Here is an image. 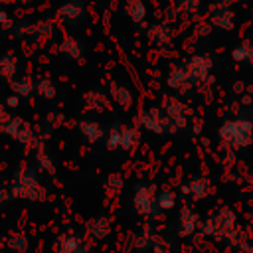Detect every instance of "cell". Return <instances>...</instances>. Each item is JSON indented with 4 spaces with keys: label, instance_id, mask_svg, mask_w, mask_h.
<instances>
[{
    "label": "cell",
    "instance_id": "19",
    "mask_svg": "<svg viewBox=\"0 0 253 253\" xmlns=\"http://www.w3.org/2000/svg\"><path fill=\"white\" fill-rule=\"evenodd\" d=\"M85 245V239L75 231L59 233L53 241V253H77Z\"/></svg>",
    "mask_w": 253,
    "mask_h": 253
},
{
    "label": "cell",
    "instance_id": "48",
    "mask_svg": "<svg viewBox=\"0 0 253 253\" xmlns=\"http://www.w3.org/2000/svg\"><path fill=\"white\" fill-rule=\"evenodd\" d=\"M249 119H251V121H253V109H251V113H249Z\"/></svg>",
    "mask_w": 253,
    "mask_h": 253
},
{
    "label": "cell",
    "instance_id": "22",
    "mask_svg": "<svg viewBox=\"0 0 253 253\" xmlns=\"http://www.w3.org/2000/svg\"><path fill=\"white\" fill-rule=\"evenodd\" d=\"M123 10H125V16L132 24H136V26L146 24L148 8H146V2L144 0H125L123 2Z\"/></svg>",
    "mask_w": 253,
    "mask_h": 253
},
{
    "label": "cell",
    "instance_id": "42",
    "mask_svg": "<svg viewBox=\"0 0 253 253\" xmlns=\"http://www.w3.org/2000/svg\"><path fill=\"white\" fill-rule=\"evenodd\" d=\"M8 111H10V109H8L4 103H0V125H2V123H4L8 117H10V113H8Z\"/></svg>",
    "mask_w": 253,
    "mask_h": 253
},
{
    "label": "cell",
    "instance_id": "21",
    "mask_svg": "<svg viewBox=\"0 0 253 253\" xmlns=\"http://www.w3.org/2000/svg\"><path fill=\"white\" fill-rule=\"evenodd\" d=\"M57 49H59V53L65 59H71V61H81L83 59V53H85L83 43L75 36H63V40L59 42Z\"/></svg>",
    "mask_w": 253,
    "mask_h": 253
},
{
    "label": "cell",
    "instance_id": "7",
    "mask_svg": "<svg viewBox=\"0 0 253 253\" xmlns=\"http://www.w3.org/2000/svg\"><path fill=\"white\" fill-rule=\"evenodd\" d=\"M196 81H194V77L190 75V71L186 69V65L184 63H174V65H170V69H168V73H166V87L174 93V95H180V97H184V95H190L194 89H196Z\"/></svg>",
    "mask_w": 253,
    "mask_h": 253
},
{
    "label": "cell",
    "instance_id": "17",
    "mask_svg": "<svg viewBox=\"0 0 253 253\" xmlns=\"http://www.w3.org/2000/svg\"><path fill=\"white\" fill-rule=\"evenodd\" d=\"M77 130H79L81 138L89 144H97V142L105 140V132H107V128L95 119H81L77 123Z\"/></svg>",
    "mask_w": 253,
    "mask_h": 253
},
{
    "label": "cell",
    "instance_id": "1",
    "mask_svg": "<svg viewBox=\"0 0 253 253\" xmlns=\"http://www.w3.org/2000/svg\"><path fill=\"white\" fill-rule=\"evenodd\" d=\"M200 233H204L206 237H211L215 241H227L235 247L247 245L245 239H241V231L237 227V213L229 206H221L211 215L202 219Z\"/></svg>",
    "mask_w": 253,
    "mask_h": 253
},
{
    "label": "cell",
    "instance_id": "31",
    "mask_svg": "<svg viewBox=\"0 0 253 253\" xmlns=\"http://www.w3.org/2000/svg\"><path fill=\"white\" fill-rule=\"evenodd\" d=\"M174 8L180 12V16H196L202 10V0H172Z\"/></svg>",
    "mask_w": 253,
    "mask_h": 253
},
{
    "label": "cell",
    "instance_id": "2",
    "mask_svg": "<svg viewBox=\"0 0 253 253\" xmlns=\"http://www.w3.org/2000/svg\"><path fill=\"white\" fill-rule=\"evenodd\" d=\"M10 196L12 200H26V202H45L47 188L40 182V174L36 166L20 164L10 182Z\"/></svg>",
    "mask_w": 253,
    "mask_h": 253
},
{
    "label": "cell",
    "instance_id": "14",
    "mask_svg": "<svg viewBox=\"0 0 253 253\" xmlns=\"http://www.w3.org/2000/svg\"><path fill=\"white\" fill-rule=\"evenodd\" d=\"M113 231V223L107 215H93L85 221V233L91 241H105Z\"/></svg>",
    "mask_w": 253,
    "mask_h": 253
},
{
    "label": "cell",
    "instance_id": "28",
    "mask_svg": "<svg viewBox=\"0 0 253 253\" xmlns=\"http://www.w3.org/2000/svg\"><path fill=\"white\" fill-rule=\"evenodd\" d=\"M156 204L160 211H172L178 206V194L172 188H160L156 192Z\"/></svg>",
    "mask_w": 253,
    "mask_h": 253
},
{
    "label": "cell",
    "instance_id": "11",
    "mask_svg": "<svg viewBox=\"0 0 253 253\" xmlns=\"http://www.w3.org/2000/svg\"><path fill=\"white\" fill-rule=\"evenodd\" d=\"M186 69L190 71V75L194 77L196 83H204L211 77L213 71V57L210 53H194L184 61Z\"/></svg>",
    "mask_w": 253,
    "mask_h": 253
},
{
    "label": "cell",
    "instance_id": "38",
    "mask_svg": "<svg viewBox=\"0 0 253 253\" xmlns=\"http://www.w3.org/2000/svg\"><path fill=\"white\" fill-rule=\"evenodd\" d=\"M20 101H22V99L12 93V95H8V97L4 99V105H6L8 109H18V107H20Z\"/></svg>",
    "mask_w": 253,
    "mask_h": 253
},
{
    "label": "cell",
    "instance_id": "24",
    "mask_svg": "<svg viewBox=\"0 0 253 253\" xmlns=\"http://www.w3.org/2000/svg\"><path fill=\"white\" fill-rule=\"evenodd\" d=\"M140 144V128L136 125H121V150L132 152Z\"/></svg>",
    "mask_w": 253,
    "mask_h": 253
},
{
    "label": "cell",
    "instance_id": "18",
    "mask_svg": "<svg viewBox=\"0 0 253 253\" xmlns=\"http://www.w3.org/2000/svg\"><path fill=\"white\" fill-rule=\"evenodd\" d=\"M83 107L93 113H105L111 107V97L101 89H87L83 93Z\"/></svg>",
    "mask_w": 253,
    "mask_h": 253
},
{
    "label": "cell",
    "instance_id": "20",
    "mask_svg": "<svg viewBox=\"0 0 253 253\" xmlns=\"http://www.w3.org/2000/svg\"><path fill=\"white\" fill-rule=\"evenodd\" d=\"M55 34V22L53 20H40L28 26V40L36 42V43H45L53 38Z\"/></svg>",
    "mask_w": 253,
    "mask_h": 253
},
{
    "label": "cell",
    "instance_id": "3",
    "mask_svg": "<svg viewBox=\"0 0 253 253\" xmlns=\"http://www.w3.org/2000/svg\"><path fill=\"white\" fill-rule=\"evenodd\" d=\"M217 140L229 152H239L253 144V121L249 117H233L217 126Z\"/></svg>",
    "mask_w": 253,
    "mask_h": 253
},
{
    "label": "cell",
    "instance_id": "34",
    "mask_svg": "<svg viewBox=\"0 0 253 253\" xmlns=\"http://www.w3.org/2000/svg\"><path fill=\"white\" fill-rule=\"evenodd\" d=\"M231 59L235 63H247L249 59V42H243L231 49Z\"/></svg>",
    "mask_w": 253,
    "mask_h": 253
},
{
    "label": "cell",
    "instance_id": "5",
    "mask_svg": "<svg viewBox=\"0 0 253 253\" xmlns=\"http://www.w3.org/2000/svg\"><path fill=\"white\" fill-rule=\"evenodd\" d=\"M0 132L24 146H30V148H36L38 144L43 142V138L32 128V125L28 121H24L22 117H8L2 125H0Z\"/></svg>",
    "mask_w": 253,
    "mask_h": 253
},
{
    "label": "cell",
    "instance_id": "35",
    "mask_svg": "<svg viewBox=\"0 0 253 253\" xmlns=\"http://www.w3.org/2000/svg\"><path fill=\"white\" fill-rule=\"evenodd\" d=\"M152 251H154V253H176V251L172 249L170 241H168V239H164L162 235H156V237H154Z\"/></svg>",
    "mask_w": 253,
    "mask_h": 253
},
{
    "label": "cell",
    "instance_id": "16",
    "mask_svg": "<svg viewBox=\"0 0 253 253\" xmlns=\"http://www.w3.org/2000/svg\"><path fill=\"white\" fill-rule=\"evenodd\" d=\"M109 97L123 111H128L134 105V93L130 91V87H126L121 81H109Z\"/></svg>",
    "mask_w": 253,
    "mask_h": 253
},
{
    "label": "cell",
    "instance_id": "9",
    "mask_svg": "<svg viewBox=\"0 0 253 253\" xmlns=\"http://www.w3.org/2000/svg\"><path fill=\"white\" fill-rule=\"evenodd\" d=\"M160 107L166 111V115L172 119V123L176 125L178 130H184V128L190 125L192 111H190V107L180 99V95H164Z\"/></svg>",
    "mask_w": 253,
    "mask_h": 253
},
{
    "label": "cell",
    "instance_id": "10",
    "mask_svg": "<svg viewBox=\"0 0 253 253\" xmlns=\"http://www.w3.org/2000/svg\"><path fill=\"white\" fill-rule=\"evenodd\" d=\"M85 0H63L55 10V20L63 26H77L85 18Z\"/></svg>",
    "mask_w": 253,
    "mask_h": 253
},
{
    "label": "cell",
    "instance_id": "33",
    "mask_svg": "<svg viewBox=\"0 0 253 253\" xmlns=\"http://www.w3.org/2000/svg\"><path fill=\"white\" fill-rule=\"evenodd\" d=\"M154 237H156V233H152L148 227H144V229L134 237L132 245H134V249H136V251H148V249H152Z\"/></svg>",
    "mask_w": 253,
    "mask_h": 253
},
{
    "label": "cell",
    "instance_id": "44",
    "mask_svg": "<svg viewBox=\"0 0 253 253\" xmlns=\"http://www.w3.org/2000/svg\"><path fill=\"white\" fill-rule=\"evenodd\" d=\"M247 63L253 67V40L249 42V59H247Z\"/></svg>",
    "mask_w": 253,
    "mask_h": 253
},
{
    "label": "cell",
    "instance_id": "37",
    "mask_svg": "<svg viewBox=\"0 0 253 253\" xmlns=\"http://www.w3.org/2000/svg\"><path fill=\"white\" fill-rule=\"evenodd\" d=\"M14 24H16L14 18H12L4 8H0V28H2V30H12Z\"/></svg>",
    "mask_w": 253,
    "mask_h": 253
},
{
    "label": "cell",
    "instance_id": "39",
    "mask_svg": "<svg viewBox=\"0 0 253 253\" xmlns=\"http://www.w3.org/2000/svg\"><path fill=\"white\" fill-rule=\"evenodd\" d=\"M178 16H180V12H178V10L174 8V4H172V6L166 10V18H164V20H166V22H170V24H174V20H176Z\"/></svg>",
    "mask_w": 253,
    "mask_h": 253
},
{
    "label": "cell",
    "instance_id": "47",
    "mask_svg": "<svg viewBox=\"0 0 253 253\" xmlns=\"http://www.w3.org/2000/svg\"><path fill=\"white\" fill-rule=\"evenodd\" d=\"M18 2H22V4H34V2H38V0H18Z\"/></svg>",
    "mask_w": 253,
    "mask_h": 253
},
{
    "label": "cell",
    "instance_id": "13",
    "mask_svg": "<svg viewBox=\"0 0 253 253\" xmlns=\"http://www.w3.org/2000/svg\"><path fill=\"white\" fill-rule=\"evenodd\" d=\"M146 36H148L150 43L154 47H158V49H168L174 43V28L166 20L156 22V24H150L148 30H146Z\"/></svg>",
    "mask_w": 253,
    "mask_h": 253
},
{
    "label": "cell",
    "instance_id": "27",
    "mask_svg": "<svg viewBox=\"0 0 253 253\" xmlns=\"http://www.w3.org/2000/svg\"><path fill=\"white\" fill-rule=\"evenodd\" d=\"M16 73H18V57L10 49V51L0 55V77L4 81H12L16 77Z\"/></svg>",
    "mask_w": 253,
    "mask_h": 253
},
{
    "label": "cell",
    "instance_id": "25",
    "mask_svg": "<svg viewBox=\"0 0 253 253\" xmlns=\"http://www.w3.org/2000/svg\"><path fill=\"white\" fill-rule=\"evenodd\" d=\"M10 89L20 99H28V97H32L36 93V81L30 75H16L10 81Z\"/></svg>",
    "mask_w": 253,
    "mask_h": 253
},
{
    "label": "cell",
    "instance_id": "23",
    "mask_svg": "<svg viewBox=\"0 0 253 253\" xmlns=\"http://www.w3.org/2000/svg\"><path fill=\"white\" fill-rule=\"evenodd\" d=\"M2 243L10 253H30V239L24 231H10L2 237Z\"/></svg>",
    "mask_w": 253,
    "mask_h": 253
},
{
    "label": "cell",
    "instance_id": "8",
    "mask_svg": "<svg viewBox=\"0 0 253 253\" xmlns=\"http://www.w3.org/2000/svg\"><path fill=\"white\" fill-rule=\"evenodd\" d=\"M208 22L211 28L221 30V32H231L235 28V12L233 4L229 0H217L210 4L208 10Z\"/></svg>",
    "mask_w": 253,
    "mask_h": 253
},
{
    "label": "cell",
    "instance_id": "36",
    "mask_svg": "<svg viewBox=\"0 0 253 253\" xmlns=\"http://www.w3.org/2000/svg\"><path fill=\"white\" fill-rule=\"evenodd\" d=\"M61 121H63V115H59V113H47V115H45L47 132H49V130H53V128H57V126L61 125Z\"/></svg>",
    "mask_w": 253,
    "mask_h": 253
},
{
    "label": "cell",
    "instance_id": "29",
    "mask_svg": "<svg viewBox=\"0 0 253 253\" xmlns=\"http://www.w3.org/2000/svg\"><path fill=\"white\" fill-rule=\"evenodd\" d=\"M36 93H38L42 99H45V101L55 99V95H57L55 81H53L51 77H47V75L38 77V79H36Z\"/></svg>",
    "mask_w": 253,
    "mask_h": 253
},
{
    "label": "cell",
    "instance_id": "41",
    "mask_svg": "<svg viewBox=\"0 0 253 253\" xmlns=\"http://www.w3.org/2000/svg\"><path fill=\"white\" fill-rule=\"evenodd\" d=\"M245 91H247V87L243 85V81H235V83H233V93H235V95H243Z\"/></svg>",
    "mask_w": 253,
    "mask_h": 253
},
{
    "label": "cell",
    "instance_id": "45",
    "mask_svg": "<svg viewBox=\"0 0 253 253\" xmlns=\"http://www.w3.org/2000/svg\"><path fill=\"white\" fill-rule=\"evenodd\" d=\"M14 2H18V0H0V6H10Z\"/></svg>",
    "mask_w": 253,
    "mask_h": 253
},
{
    "label": "cell",
    "instance_id": "46",
    "mask_svg": "<svg viewBox=\"0 0 253 253\" xmlns=\"http://www.w3.org/2000/svg\"><path fill=\"white\" fill-rule=\"evenodd\" d=\"M245 93H247V95H249V97H251V99H253V83H251V85H249V87H247V91H245Z\"/></svg>",
    "mask_w": 253,
    "mask_h": 253
},
{
    "label": "cell",
    "instance_id": "43",
    "mask_svg": "<svg viewBox=\"0 0 253 253\" xmlns=\"http://www.w3.org/2000/svg\"><path fill=\"white\" fill-rule=\"evenodd\" d=\"M77 253H95V249H93V247H91L89 243H85V245H83V247H81V249H79Z\"/></svg>",
    "mask_w": 253,
    "mask_h": 253
},
{
    "label": "cell",
    "instance_id": "6",
    "mask_svg": "<svg viewBox=\"0 0 253 253\" xmlns=\"http://www.w3.org/2000/svg\"><path fill=\"white\" fill-rule=\"evenodd\" d=\"M156 192L158 188L154 184H136L132 190V210L138 217L152 219L158 215V204H156Z\"/></svg>",
    "mask_w": 253,
    "mask_h": 253
},
{
    "label": "cell",
    "instance_id": "15",
    "mask_svg": "<svg viewBox=\"0 0 253 253\" xmlns=\"http://www.w3.org/2000/svg\"><path fill=\"white\" fill-rule=\"evenodd\" d=\"M184 192L188 196H192L196 202H202V200H208L211 196V182L208 176L204 174H196V176H190L184 184Z\"/></svg>",
    "mask_w": 253,
    "mask_h": 253
},
{
    "label": "cell",
    "instance_id": "12",
    "mask_svg": "<svg viewBox=\"0 0 253 253\" xmlns=\"http://www.w3.org/2000/svg\"><path fill=\"white\" fill-rule=\"evenodd\" d=\"M200 225H202L200 213L190 206H182L180 213H178V219H176L178 235L180 237H194L200 231Z\"/></svg>",
    "mask_w": 253,
    "mask_h": 253
},
{
    "label": "cell",
    "instance_id": "40",
    "mask_svg": "<svg viewBox=\"0 0 253 253\" xmlns=\"http://www.w3.org/2000/svg\"><path fill=\"white\" fill-rule=\"evenodd\" d=\"M12 200V196H10V190H6V188H2L0 186V208L4 206V204H8Z\"/></svg>",
    "mask_w": 253,
    "mask_h": 253
},
{
    "label": "cell",
    "instance_id": "4",
    "mask_svg": "<svg viewBox=\"0 0 253 253\" xmlns=\"http://www.w3.org/2000/svg\"><path fill=\"white\" fill-rule=\"evenodd\" d=\"M136 121H138L142 130H146L150 134H156V136H166V134L178 132L176 125L172 123V119L166 115V111L162 107H144V109H140Z\"/></svg>",
    "mask_w": 253,
    "mask_h": 253
},
{
    "label": "cell",
    "instance_id": "32",
    "mask_svg": "<svg viewBox=\"0 0 253 253\" xmlns=\"http://www.w3.org/2000/svg\"><path fill=\"white\" fill-rule=\"evenodd\" d=\"M105 144L109 150H121V123H115L105 132Z\"/></svg>",
    "mask_w": 253,
    "mask_h": 253
},
{
    "label": "cell",
    "instance_id": "26",
    "mask_svg": "<svg viewBox=\"0 0 253 253\" xmlns=\"http://www.w3.org/2000/svg\"><path fill=\"white\" fill-rule=\"evenodd\" d=\"M34 166L38 172H47V174H55V162L51 158V154L45 150L43 142L38 144L34 148Z\"/></svg>",
    "mask_w": 253,
    "mask_h": 253
},
{
    "label": "cell",
    "instance_id": "30",
    "mask_svg": "<svg viewBox=\"0 0 253 253\" xmlns=\"http://www.w3.org/2000/svg\"><path fill=\"white\" fill-rule=\"evenodd\" d=\"M123 188H125V176L121 172L107 174V178H105V192H107V196L111 200L113 198H119L121 192H123Z\"/></svg>",
    "mask_w": 253,
    "mask_h": 253
}]
</instances>
